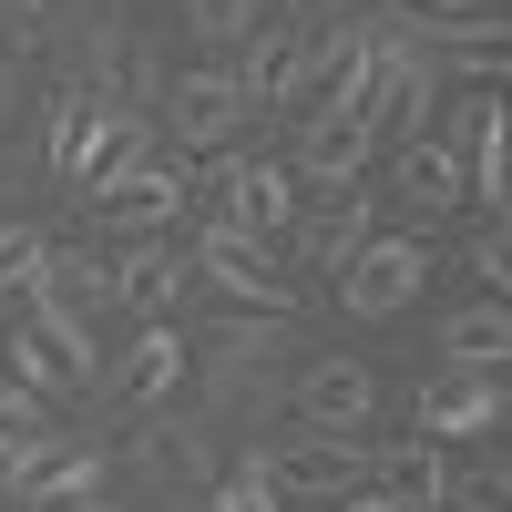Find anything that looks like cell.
I'll return each instance as SVG.
<instances>
[{
	"label": "cell",
	"instance_id": "cell-13",
	"mask_svg": "<svg viewBox=\"0 0 512 512\" xmlns=\"http://www.w3.org/2000/svg\"><path fill=\"white\" fill-rule=\"evenodd\" d=\"M431 103H441V62L420 52V31H379V123L400 113V144L431 134Z\"/></svg>",
	"mask_w": 512,
	"mask_h": 512
},
{
	"label": "cell",
	"instance_id": "cell-17",
	"mask_svg": "<svg viewBox=\"0 0 512 512\" xmlns=\"http://www.w3.org/2000/svg\"><path fill=\"white\" fill-rule=\"evenodd\" d=\"M441 369H472V379H512V308L482 297V308L441 318Z\"/></svg>",
	"mask_w": 512,
	"mask_h": 512
},
{
	"label": "cell",
	"instance_id": "cell-23",
	"mask_svg": "<svg viewBox=\"0 0 512 512\" xmlns=\"http://www.w3.org/2000/svg\"><path fill=\"white\" fill-rule=\"evenodd\" d=\"M11 379H21V390H41V400L72 390V369H62V349H52L41 328H11Z\"/></svg>",
	"mask_w": 512,
	"mask_h": 512
},
{
	"label": "cell",
	"instance_id": "cell-22",
	"mask_svg": "<svg viewBox=\"0 0 512 512\" xmlns=\"http://www.w3.org/2000/svg\"><path fill=\"white\" fill-rule=\"evenodd\" d=\"M41 297H72V308H103V297H113V267H93V256L52 246V267H41Z\"/></svg>",
	"mask_w": 512,
	"mask_h": 512
},
{
	"label": "cell",
	"instance_id": "cell-14",
	"mask_svg": "<svg viewBox=\"0 0 512 512\" xmlns=\"http://www.w3.org/2000/svg\"><path fill=\"white\" fill-rule=\"evenodd\" d=\"M369 472L400 512H451V492H461V461L441 441H390V451H369Z\"/></svg>",
	"mask_w": 512,
	"mask_h": 512
},
{
	"label": "cell",
	"instance_id": "cell-9",
	"mask_svg": "<svg viewBox=\"0 0 512 512\" xmlns=\"http://www.w3.org/2000/svg\"><path fill=\"white\" fill-rule=\"evenodd\" d=\"M390 185H400V205H410V226H441V216L472 205V175H461V154H451L441 134L390 144Z\"/></svg>",
	"mask_w": 512,
	"mask_h": 512
},
{
	"label": "cell",
	"instance_id": "cell-1",
	"mask_svg": "<svg viewBox=\"0 0 512 512\" xmlns=\"http://www.w3.org/2000/svg\"><path fill=\"white\" fill-rule=\"evenodd\" d=\"M185 175H175V164H164L154 154V134H134V144H123L113 164H103V175L93 185H82V205H93V216H113L123 236H175V216H185Z\"/></svg>",
	"mask_w": 512,
	"mask_h": 512
},
{
	"label": "cell",
	"instance_id": "cell-8",
	"mask_svg": "<svg viewBox=\"0 0 512 512\" xmlns=\"http://www.w3.org/2000/svg\"><path fill=\"white\" fill-rule=\"evenodd\" d=\"M287 400H297V420H308L318 441H359L369 420H379V379H369L359 359H318Z\"/></svg>",
	"mask_w": 512,
	"mask_h": 512
},
{
	"label": "cell",
	"instance_id": "cell-19",
	"mask_svg": "<svg viewBox=\"0 0 512 512\" xmlns=\"http://www.w3.org/2000/svg\"><path fill=\"white\" fill-rule=\"evenodd\" d=\"M11 492V512H52V502H93L103 492V451H52L41 472H21V482H0Z\"/></svg>",
	"mask_w": 512,
	"mask_h": 512
},
{
	"label": "cell",
	"instance_id": "cell-32",
	"mask_svg": "<svg viewBox=\"0 0 512 512\" xmlns=\"http://www.w3.org/2000/svg\"><path fill=\"white\" fill-rule=\"evenodd\" d=\"M277 11H297V0H256V21H277Z\"/></svg>",
	"mask_w": 512,
	"mask_h": 512
},
{
	"label": "cell",
	"instance_id": "cell-25",
	"mask_svg": "<svg viewBox=\"0 0 512 512\" xmlns=\"http://www.w3.org/2000/svg\"><path fill=\"white\" fill-rule=\"evenodd\" d=\"M205 512H287V492L267 482V461H246V472H216V492H205Z\"/></svg>",
	"mask_w": 512,
	"mask_h": 512
},
{
	"label": "cell",
	"instance_id": "cell-30",
	"mask_svg": "<svg viewBox=\"0 0 512 512\" xmlns=\"http://www.w3.org/2000/svg\"><path fill=\"white\" fill-rule=\"evenodd\" d=\"M328 512H400V502H390V492H379V482H359L349 502H328Z\"/></svg>",
	"mask_w": 512,
	"mask_h": 512
},
{
	"label": "cell",
	"instance_id": "cell-26",
	"mask_svg": "<svg viewBox=\"0 0 512 512\" xmlns=\"http://www.w3.org/2000/svg\"><path fill=\"white\" fill-rule=\"evenodd\" d=\"M451 512H512V461H472V472H461V492H451Z\"/></svg>",
	"mask_w": 512,
	"mask_h": 512
},
{
	"label": "cell",
	"instance_id": "cell-7",
	"mask_svg": "<svg viewBox=\"0 0 512 512\" xmlns=\"http://www.w3.org/2000/svg\"><path fill=\"white\" fill-rule=\"evenodd\" d=\"M410 420H420V441H441V451L492 441V431H502V379L441 369V379H420V390H410Z\"/></svg>",
	"mask_w": 512,
	"mask_h": 512
},
{
	"label": "cell",
	"instance_id": "cell-16",
	"mask_svg": "<svg viewBox=\"0 0 512 512\" xmlns=\"http://www.w3.org/2000/svg\"><path fill=\"white\" fill-rule=\"evenodd\" d=\"M185 277H195V256H185L175 236H134V246L113 256V297H123V308H144V318H164V308H175V297H185Z\"/></svg>",
	"mask_w": 512,
	"mask_h": 512
},
{
	"label": "cell",
	"instance_id": "cell-29",
	"mask_svg": "<svg viewBox=\"0 0 512 512\" xmlns=\"http://www.w3.org/2000/svg\"><path fill=\"white\" fill-rule=\"evenodd\" d=\"M400 11H410L420 31H441V21H472V11H482V0H400Z\"/></svg>",
	"mask_w": 512,
	"mask_h": 512
},
{
	"label": "cell",
	"instance_id": "cell-31",
	"mask_svg": "<svg viewBox=\"0 0 512 512\" xmlns=\"http://www.w3.org/2000/svg\"><path fill=\"white\" fill-rule=\"evenodd\" d=\"M11 11H21V31H41V11H52V0H11Z\"/></svg>",
	"mask_w": 512,
	"mask_h": 512
},
{
	"label": "cell",
	"instance_id": "cell-20",
	"mask_svg": "<svg viewBox=\"0 0 512 512\" xmlns=\"http://www.w3.org/2000/svg\"><path fill=\"white\" fill-rule=\"evenodd\" d=\"M31 328L52 338V349H62V369H72V379H93V369H103V338H93V308H72V297H41V287H31Z\"/></svg>",
	"mask_w": 512,
	"mask_h": 512
},
{
	"label": "cell",
	"instance_id": "cell-12",
	"mask_svg": "<svg viewBox=\"0 0 512 512\" xmlns=\"http://www.w3.org/2000/svg\"><path fill=\"white\" fill-rule=\"evenodd\" d=\"M369 236H379V195L349 185V195H328L318 216H297V267H308V277H349V256Z\"/></svg>",
	"mask_w": 512,
	"mask_h": 512
},
{
	"label": "cell",
	"instance_id": "cell-24",
	"mask_svg": "<svg viewBox=\"0 0 512 512\" xmlns=\"http://www.w3.org/2000/svg\"><path fill=\"white\" fill-rule=\"evenodd\" d=\"M41 267H52V236L41 226H0V297H31Z\"/></svg>",
	"mask_w": 512,
	"mask_h": 512
},
{
	"label": "cell",
	"instance_id": "cell-27",
	"mask_svg": "<svg viewBox=\"0 0 512 512\" xmlns=\"http://www.w3.org/2000/svg\"><path fill=\"white\" fill-rule=\"evenodd\" d=\"M185 31H256V0H185Z\"/></svg>",
	"mask_w": 512,
	"mask_h": 512
},
{
	"label": "cell",
	"instance_id": "cell-3",
	"mask_svg": "<svg viewBox=\"0 0 512 512\" xmlns=\"http://www.w3.org/2000/svg\"><path fill=\"white\" fill-rule=\"evenodd\" d=\"M134 134H144V123L123 113L113 93H52V185H72V195H82V185H93L103 164L134 144Z\"/></svg>",
	"mask_w": 512,
	"mask_h": 512
},
{
	"label": "cell",
	"instance_id": "cell-33",
	"mask_svg": "<svg viewBox=\"0 0 512 512\" xmlns=\"http://www.w3.org/2000/svg\"><path fill=\"white\" fill-rule=\"evenodd\" d=\"M0 379H11V328H0Z\"/></svg>",
	"mask_w": 512,
	"mask_h": 512
},
{
	"label": "cell",
	"instance_id": "cell-28",
	"mask_svg": "<svg viewBox=\"0 0 512 512\" xmlns=\"http://www.w3.org/2000/svg\"><path fill=\"white\" fill-rule=\"evenodd\" d=\"M472 267H482V297H502V308H512V246L482 236V246H472Z\"/></svg>",
	"mask_w": 512,
	"mask_h": 512
},
{
	"label": "cell",
	"instance_id": "cell-21",
	"mask_svg": "<svg viewBox=\"0 0 512 512\" xmlns=\"http://www.w3.org/2000/svg\"><path fill=\"white\" fill-rule=\"evenodd\" d=\"M195 349L216 359V369H256L267 349H287V318H226V328H205Z\"/></svg>",
	"mask_w": 512,
	"mask_h": 512
},
{
	"label": "cell",
	"instance_id": "cell-10",
	"mask_svg": "<svg viewBox=\"0 0 512 512\" xmlns=\"http://www.w3.org/2000/svg\"><path fill=\"white\" fill-rule=\"evenodd\" d=\"M205 185H216L226 205H216V216H236L246 236H297V175H287V164H246V154H216V175H205Z\"/></svg>",
	"mask_w": 512,
	"mask_h": 512
},
{
	"label": "cell",
	"instance_id": "cell-18",
	"mask_svg": "<svg viewBox=\"0 0 512 512\" xmlns=\"http://www.w3.org/2000/svg\"><path fill=\"white\" fill-rule=\"evenodd\" d=\"M297 52H308V31H297V21H256L246 62H236L246 113H267V103H287V93H297Z\"/></svg>",
	"mask_w": 512,
	"mask_h": 512
},
{
	"label": "cell",
	"instance_id": "cell-11",
	"mask_svg": "<svg viewBox=\"0 0 512 512\" xmlns=\"http://www.w3.org/2000/svg\"><path fill=\"white\" fill-rule=\"evenodd\" d=\"M185 369H195V338L175 328V318H144V338L123 349V369H113V400L123 410H164L185 390Z\"/></svg>",
	"mask_w": 512,
	"mask_h": 512
},
{
	"label": "cell",
	"instance_id": "cell-6",
	"mask_svg": "<svg viewBox=\"0 0 512 512\" xmlns=\"http://www.w3.org/2000/svg\"><path fill=\"white\" fill-rule=\"evenodd\" d=\"M267 482L287 492V502H308V512H328V502H349L359 482H379L369 472V441H287V451H267Z\"/></svg>",
	"mask_w": 512,
	"mask_h": 512
},
{
	"label": "cell",
	"instance_id": "cell-2",
	"mask_svg": "<svg viewBox=\"0 0 512 512\" xmlns=\"http://www.w3.org/2000/svg\"><path fill=\"white\" fill-rule=\"evenodd\" d=\"M195 277H216L246 318H297V287L267 267V236H246L236 216H205L195 226Z\"/></svg>",
	"mask_w": 512,
	"mask_h": 512
},
{
	"label": "cell",
	"instance_id": "cell-15",
	"mask_svg": "<svg viewBox=\"0 0 512 512\" xmlns=\"http://www.w3.org/2000/svg\"><path fill=\"white\" fill-rule=\"evenodd\" d=\"M369 154H379V123H308V134H297V154H287V175L349 195V185L369 175Z\"/></svg>",
	"mask_w": 512,
	"mask_h": 512
},
{
	"label": "cell",
	"instance_id": "cell-5",
	"mask_svg": "<svg viewBox=\"0 0 512 512\" xmlns=\"http://www.w3.org/2000/svg\"><path fill=\"white\" fill-rule=\"evenodd\" d=\"M164 134H175L185 154H236V134H246V93H236V72H175L164 82Z\"/></svg>",
	"mask_w": 512,
	"mask_h": 512
},
{
	"label": "cell",
	"instance_id": "cell-4",
	"mask_svg": "<svg viewBox=\"0 0 512 512\" xmlns=\"http://www.w3.org/2000/svg\"><path fill=\"white\" fill-rule=\"evenodd\" d=\"M431 287V236H369L359 256H349V277H338V308L349 318H400L410 297Z\"/></svg>",
	"mask_w": 512,
	"mask_h": 512
}]
</instances>
